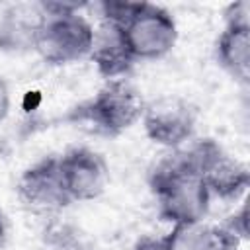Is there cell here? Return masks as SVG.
<instances>
[{"mask_svg":"<svg viewBox=\"0 0 250 250\" xmlns=\"http://www.w3.org/2000/svg\"><path fill=\"white\" fill-rule=\"evenodd\" d=\"M248 4L238 2L227 8L225 27L215 43L219 66L236 82H250V20Z\"/></svg>","mask_w":250,"mask_h":250,"instance_id":"cell-8","label":"cell"},{"mask_svg":"<svg viewBox=\"0 0 250 250\" xmlns=\"http://www.w3.org/2000/svg\"><path fill=\"white\" fill-rule=\"evenodd\" d=\"M18 195L21 203L37 213H53L70 205L62 188L57 156H45L27 166L18 178Z\"/></svg>","mask_w":250,"mask_h":250,"instance_id":"cell-9","label":"cell"},{"mask_svg":"<svg viewBox=\"0 0 250 250\" xmlns=\"http://www.w3.org/2000/svg\"><path fill=\"white\" fill-rule=\"evenodd\" d=\"M203 182L211 197L236 199L250 186V172L246 164L230 156L217 141L203 139L191 145Z\"/></svg>","mask_w":250,"mask_h":250,"instance_id":"cell-7","label":"cell"},{"mask_svg":"<svg viewBox=\"0 0 250 250\" xmlns=\"http://www.w3.org/2000/svg\"><path fill=\"white\" fill-rule=\"evenodd\" d=\"M90 59L105 80L125 78V74L133 68L135 59L127 47L119 23L109 20L100 21V25L94 29V45L90 51Z\"/></svg>","mask_w":250,"mask_h":250,"instance_id":"cell-11","label":"cell"},{"mask_svg":"<svg viewBox=\"0 0 250 250\" xmlns=\"http://www.w3.org/2000/svg\"><path fill=\"white\" fill-rule=\"evenodd\" d=\"M6 229H8V225H6V215H4V211L0 209V246H2L4 236H6Z\"/></svg>","mask_w":250,"mask_h":250,"instance_id":"cell-15","label":"cell"},{"mask_svg":"<svg viewBox=\"0 0 250 250\" xmlns=\"http://www.w3.org/2000/svg\"><path fill=\"white\" fill-rule=\"evenodd\" d=\"M133 250H176L174 248V240L170 234L164 236H141Z\"/></svg>","mask_w":250,"mask_h":250,"instance_id":"cell-13","label":"cell"},{"mask_svg":"<svg viewBox=\"0 0 250 250\" xmlns=\"http://www.w3.org/2000/svg\"><path fill=\"white\" fill-rule=\"evenodd\" d=\"M47 21L43 23L35 51L49 64H70L90 57L94 45V25L78 12L80 4L43 2Z\"/></svg>","mask_w":250,"mask_h":250,"instance_id":"cell-2","label":"cell"},{"mask_svg":"<svg viewBox=\"0 0 250 250\" xmlns=\"http://www.w3.org/2000/svg\"><path fill=\"white\" fill-rule=\"evenodd\" d=\"M10 105H12V98H10V88L6 84L4 78H0V121H4L10 113Z\"/></svg>","mask_w":250,"mask_h":250,"instance_id":"cell-14","label":"cell"},{"mask_svg":"<svg viewBox=\"0 0 250 250\" xmlns=\"http://www.w3.org/2000/svg\"><path fill=\"white\" fill-rule=\"evenodd\" d=\"M176 250H238L240 238L225 225H191L172 229L170 232Z\"/></svg>","mask_w":250,"mask_h":250,"instance_id":"cell-12","label":"cell"},{"mask_svg":"<svg viewBox=\"0 0 250 250\" xmlns=\"http://www.w3.org/2000/svg\"><path fill=\"white\" fill-rule=\"evenodd\" d=\"M119 25L135 61L162 59L178 41V27L170 12L150 2H135Z\"/></svg>","mask_w":250,"mask_h":250,"instance_id":"cell-4","label":"cell"},{"mask_svg":"<svg viewBox=\"0 0 250 250\" xmlns=\"http://www.w3.org/2000/svg\"><path fill=\"white\" fill-rule=\"evenodd\" d=\"M47 16L49 14L43 2H21L8 6L0 16V51H35V43Z\"/></svg>","mask_w":250,"mask_h":250,"instance_id":"cell-10","label":"cell"},{"mask_svg":"<svg viewBox=\"0 0 250 250\" xmlns=\"http://www.w3.org/2000/svg\"><path fill=\"white\" fill-rule=\"evenodd\" d=\"M57 166L70 203L98 199L109 184V166L105 158L88 146L64 150L57 156Z\"/></svg>","mask_w":250,"mask_h":250,"instance_id":"cell-6","label":"cell"},{"mask_svg":"<svg viewBox=\"0 0 250 250\" xmlns=\"http://www.w3.org/2000/svg\"><path fill=\"white\" fill-rule=\"evenodd\" d=\"M146 102L141 92L125 78L107 80L94 98L72 109V121H88L105 135H119L131 129L145 111Z\"/></svg>","mask_w":250,"mask_h":250,"instance_id":"cell-3","label":"cell"},{"mask_svg":"<svg viewBox=\"0 0 250 250\" xmlns=\"http://www.w3.org/2000/svg\"><path fill=\"white\" fill-rule=\"evenodd\" d=\"M148 186L160 219L172 229L203 223L209 213L211 193L199 172L193 146L176 148L158 160L148 172Z\"/></svg>","mask_w":250,"mask_h":250,"instance_id":"cell-1","label":"cell"},{"mask_svg":"<svg viewBox=\"0 0 250 250\" xmlns=\"http://www.w3.org/2000/svg\"><path fill=\"white\" fill-rule=\"evenodd\" d=\"M143 127L146 137L166 148H180L195 133V107L180 96H162L145 105Z\"/></svg>","mask_w":250,"mask_h":250,"instance_id":"cell-5","label":"cell"}]
</instances>
